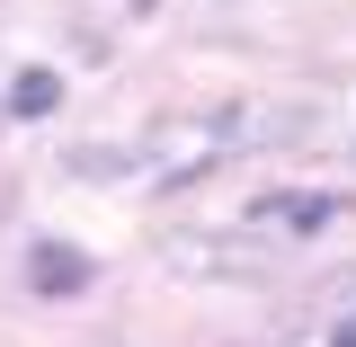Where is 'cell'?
<instances>
[{
    "label": "cell",
    "mask_w": 356,
    "mask_h": 347,
    "mask_svg": "<svg viewBox=\"0 0 356 347\" xmlns=\"http://www.w3.org/2000/svg\"><path fill=\"white\" fill-rule=\"evenodd\" d=\"M89 250H72V241H36L27 250V285H36L44 303H72V294H89Z\"/></svg>",
    "instance_id": "cell-1"
},
{
    "label": "cell",
    "mask_w": 356,
    "mask_h": 347,
    "mask_svg": "<svg viewBox=\"0 0 356 347\" xmlns=\"http://www.w3.org/2000/svg\"><path fill=\"white\" fill-rule=\"evenodd\" d=\"M54 98H63V81H54V72H18V89H9V116H54Z\"/></svg>",
    "instance_id": "cell-2"
},
{
    "label": "cell",
    "mask_w": 356,
    "mask_h": 347,
    "mask_svg": "<svg viewBox=\"0 0 356 347\" xmlns=\"http://www.w3.org/2000/svg\"><path fill=\"white\" fill-rule=\"evenodd\" d=\"M267 214L294 223V232H321V223H330V196H267Z\"/></svg>",
    "instance_id": "cell-3"
},
{
    "label": "cell",
    "mask_w": 356,
    "mask_h": 347,
    "mask_svg": "<svg viewBox=\"0 0 356 347\" xmlns=\"http://www.w3.org/2000/svg\"><path fill=\"white\" fill-rule=\"evenodd\" d=\"M330 347H356V312H348V321H339V330H330Z\"/></svg>",
    "instance_id": "cell-4"
},
{
    "label": "cell",
    "mask_w": 356,
    "mask_h": 347,
    "mask_svg": "<svg viewBox=\"0 0 356 347\" xmlns=\"http://www.w3.org/2000/svg\"><path fill=\"white\" fill-rule=\"evenodd\" d=\"M125 9H143V18H152V9H161V0H125Z\"/></svg>",
    "instance_id": "cell-5"
}]
</instances>
